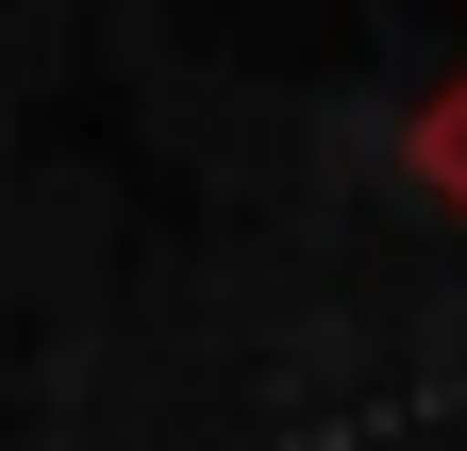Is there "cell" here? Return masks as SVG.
<instances>
[{"instance_id":"6da1fadb","label":"cell","mask_w":467,"mask_h":451,"mask_svg":"<svg viewBox=\"0 0 467 451\" xmlns=\"http://www.w3.org/2000/svg\"><path fill=\"white\" fill-rule=\"evenodd\" d=\"M400 151H418V184H434V201L467 217V68H451V84L418 100V134H400Z\"/></svg>"}]
</instances>
